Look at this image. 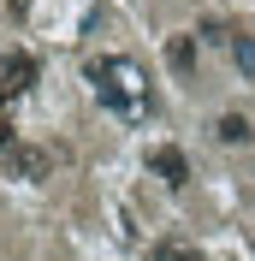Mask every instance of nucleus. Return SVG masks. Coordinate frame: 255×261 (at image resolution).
I'll return each mask as SVG.
<instances>
[{
    "label": "nucleus",
    "mask_w": 255,
    "mask_h": 261,
    "mask_svg": "<svg viewBox=\"0 0 255 261\" xmlns=\"http://www.w3.org/2000/svg\"><path fill=\"white\" fill-rule=\"evenodd\" d=\"M89 83H95V101L113 119H125V125L155 119V83H148L143 60H131V54H95L89 60Z\"/></svg>",
    "instance_id": "f257e3e1"
},
{
    "label": "nucleus",
    "mask_w": 255,
    "mask_h": 261,
    "mask_svg": "<svg viewBox=\"0 0 255 261\" xmlns=\"http://www.w3.org/2000/svg\"><path fill=\"white\" fill-rule=\"evenodd\" d=\"M36 77H42V65H36V54L12 48L6 60H0V107H12V101H24L36 89Z\"/></svg>",
    "instance_id": "f03ea898"
},
{
    "label": "nucleus",
    "mask_w": 255,
    "mask_h": 261,
    "mask_svg": "<svg viewBox=\"0 0 255 261\" xmlns=\"http://www.w3.org/2000/svg\"><path fill=\"white\" fill-rule=\"evenodd\" d=\"M6 172L24 178V184H42V178L54 172V154H48V148H36V143H12V148H6Z\"/></svg>",
    "instance_id": "7ed1b4c3"
},
{
    "label": "nucleus",
    "mask_w": 255,
    "mask_h": 261,
    "mask_svg": "<svg viewBox=\"0 0 255 261\" xmlns=\"http://www.w3.org/2000/svg\"><path fill=\"white\" fill-rule=\"evenodd\" d=\"M148 172H155L166 190H184V184H190V161H184V148H172V143H160L155 154H148Z\"/></svg>",
    "instance_id": "20e7f679"
},
{
    "label": "nucleus",
    "mask_w": 255,
    "mask_h": 261,
    "mask_svg": "<svg viewBox=\"0 0 255 261\" xmlns=\"http://www.w3.org/2000/svg\"><path fill=\"white\" fill-rule=\"evenodd\" d=\"M214 137H220L225 148H249L255 143V125L243 113H220V119H214Z\"/></svg>",
    "instance_id": "39448f33"
},
{
    "label": "nucleus",
    "mask_w": 255,
    "mask_h": 261,
    "mask_svg": "<svg viewBox=\"0 0 255 261\" xmlns=\"http://www.w3.org/2000/svg\"><path fill=\"white\" fill-rule=\"evenodd\" d=\"M220 48H232V60H238V71L255 83V36H243V30H225V42Z\"/></svg>",
    "instance_id": "423d86ee"
},
{
    "label": "nucleus",
    "mask_w": 255,
    "mask_h": 261,
    "mask_svg": "<svg viewBox=\"0 0 255 261\" xmlns=\"http://www.w3.org/2000/svg\"><path fill=\"white\" fill-rule=\"evenodd\" d=\"M148 261H208V255H202V249L190 244V238H160Z\"/></svg>",
    "instance_id": "0eeeda50"
},
{
    "label": "nucleus",
    "mask_w": 255,
    "mask_h": 261,
    "mask_svg": "<svg viewBox=\"0 0 255 261\" xmlns=\"http://www.w3.org/2000/svg\"><path fill=\"white\" fill-rule=\"evenodd\" d=\"M166 60H172V71H196V42L190 36H172L166 42Z\"/></svg>",
    "instance_id": "6e6552de"
},
{
    "label": "nucleus",
    "mask_w": 255,
    "mask_h": 261,
    "mask_svg": "<svg viewBox=\"0 0 255 261\" xmlns=\"http://www.w3.org/2000/svg\"><path fill=\"white\" fill-rule=\"evenodd\" d=\"M18 137H12V125H6V119H0V154H6V148H12Z\"/></svg>",
    "instance_id": "1a4fd4ad"
}]
</instances>
